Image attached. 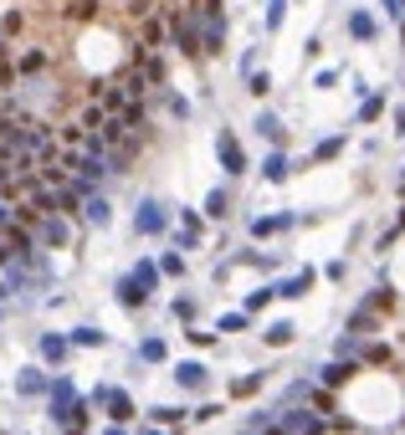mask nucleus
<instances>
[{"label":"nucleus","mask_w":405,"mask_h":435,"mask_svg":"<svg viewBox=\"0 0 405 435\" xmlns=\"http://www.w3.org/2000/svg\"><path fill=\"white\" fill-rule=\"evenodd\" d=\"M169 26H175V42H180V51H190V57H195V51H200V36H195V26L190 21H169Z\"/></svg>","instance_id":"obj_1"},{"label":"nucleus","mask_w":405,"mask_h":435,"mask_svg":"<svg viewBox=\"0 0 405 435\" xmlns=\"http://www.w3.org/2000/svg\"><path fill=\"white\" fill-rule=\"evenodd\" d=\"M98 16V0H77L72 6V21H93Z\"/></svg>","instance_id":"obj_2"},{"label":"nucleus","mask_w":405,"mask_h":435,"mask_svg":"<svg viewBox=\"0 0 405 435\" xmlns=\"http://www.w3.org/2000/svg\"><path fill=\"white\" fill-rule=\"evenodd\" d=\"M221 154H226V164H231V169H241V149H236L231 139H221Z\"/></svg>","instance_id":"obj_3"},{"label":"nucleus","mask_w":405,"mask_h":435,"mask_svg":"<svg viewBox=\"0 0 405 435\" xmlns=\"http://www.w3.org/2000/svg\"><path fill=\"white\" fill-rule=\"evenodd\" d=\"M349 26H354V36H374V21H370V16H354Z\"/></svg>","instance_id":"obj_4"},{"label":"nucleus","mask_w":405,"mask_h":435,"mask_svg":"<svg viewBox=\"0 0 405 435\" xmlns=\"http://www.w3.org/2000/svg\"><path fill=\"white\" fill-rule=\"evenodd\" d=\"M282 21V0H272V10H267V26H277Z\"/></svg>","instance_id":"obj_5"},{"label":"nucleus","mask_w":405,"mask_h":435,"mask_svg":"<svg viewBox=\"0 0 405 435\" xmlns=\"http://www.w3.org/2000/svg\"><path fill=\"white\" fill-rule=\"evenodd\" d=\"M0 62H6V46H0Z\"/></svg>","instance_id":"obj_6"}]
</instances>
